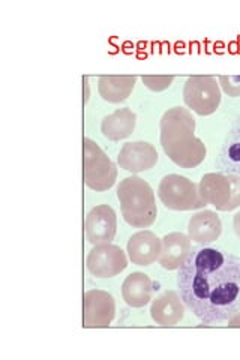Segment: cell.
<instances>
[{
    "mask_svg": "<svg viewBox=\"0 0 240 360\" xmlns=\"http://www.w3.org/2000/svg\"><path fill=\"white\" fill-rule=\"evenodd\" d=\"M161 144L165 155L182 168H194L206 158V146L196 137V119L189 110L175 107L161 119Z\"/></svg>",
    "mask_w": 240,
    "mask_h": 360,
    "instance_id": "2",
    "label": "cell"
},
{
    "mask_svg": "<svg viewBox=\"0 0 240 360\" xmlns=\"http://www.w3.org/2000/svg\"><path fill=\"white\" fill-rule=\"evenodd\" d=\"M118 231V217L110 206L101 205L87 213L86 238L89 243H110Z\"/></svg>",
    "mask_w": 240,
    "mask_h": 360,
    "instance_id": "10",
    "label": "cell"
},
{
    "mask_svg": "<svg viewBox=\"0 0 240 360\" xmlns=\"http://www.w3.org/2000/svg\"><path fill=\"white\" fill-rule=\"evenodd\" d=\"M120 168L131 173H141L153 168L158 162V152L153 144L146 141H134L123 144L118 156Z\"/></svg>",
    "mask_w": 240,
    "mask_h": 360,
    "instance_id": "11",
    "label": "cell"
},
{
    "mask_svg": "<svg viewBox=\"0 0 240 360\" xmlns=\"http://www.w3.org/2000/svg\"><path fill=\"white\" fill-rule=\"evenodd\" d=\"M182 302L184 300L176 291H165L152 303L153 321L163 328H175L185 317V307Z\"/></svg>",
    "mask_w": 240,
    "mask_h": 360,
    "instance_id": "13",
    "label": "cell"
},
{
    "mask_svg": "<svg viewBox=\"0 0 240 360\" xmlns=\"http://www.w3.org/2000/svg\"><path fill=\"white\" fill-rule=\"evenodd\" d=\"M200 194L216 210L230 212L240 206V176L233 173H209L200 180Z\"/></svg>",
    "mask_w": 240,
    "mask_h": 360,
    "instance_id": "4",
    "label": "cell"
},
{
    "mask_svg": "<svg viewBox=\"0 0 240 360\" xmlns=\"http://www.w3.org/2000/svg\"><path fill=\"white\" fill-rule=\"evenodd\" d=\"M191 239L184 233H170L163 239L161 255L158 262L165 270L180 269L191 254Z\"/></svg>",
    "mask_w": 240,
    "mask_h": 360,
    "instance_id": "14",
    "label": "cell"
},
{
    "mask_svg": "<svg viewBox=\"0 0 240 360\" xmlns=\"http://www.w3.org/2000/svg\"><path fill=\"white\" fill-rule=\"evenodd\" d=\"M116 315V303L113 296L102 290H90L83 297L84 328H108Z\"/></svg>",
    "mask_w": 240,
    "mask_h": 360,
    "instance_id": "9",
    "label": "cell"
},
{
    "mask_svg": "<svg viewBox=\"0 0 240 360\" xmlns=\"http://www.w3.org/2000/svg\"><path fill=\"white\" fill-rule=\"evenodd\" d=\"M83 177L86 186L94 191H107L118 179L116 165L90 139L83 140Z\"/></svg>",
    "mask_w": 240,
    "mask_h": 360,
    "instance_id": "6",
    "label": "cell"
},
{
    "mask_svg": "<svg viewBox=\"0 0 240 360\" xmlns=\"http://www.w3.org/2000/svg\"><path fill=\"white\" fill-rule=\"evenodd\" d=\"M177 288L204 324L227 323L240 311V258L215 246L192 248L179 269Z\"/></svg>",
    "mask_w": 240,
    "mask_h": 360,
    "instance_id": "1",
    "label": "cell"
},
{
    "mask_svg": "<svg viewBox=\"0 0 240 360\" xmlns=\"http://www.w3.org/2000/svg\"><path fill=\"white\" fill-rule=\"evenodd\" d=\"M86 266L96 278H113L128 267V258L119 246L111 243L95 245L89 252Z\"/></svg>",
    "mask_w": 240,
    "mask_h": 360,
    "instance_id": "8",
    "label": "cell"
},
{
    "mask_svg": "<svg viewBox=\"0 0 240 360\" xmlns=\"http://www.w3.org/2000/svg\"><path fill=\"white\" fill-rule=\"evenodd\" d=\"M220 84L228 96H232V98L240 96V77L239 75H228V77L221 75Z\"/></svg>",
    "mask_w": 240,
    "mask_h": 360,
    "instance_id": "20",
    "label": "cell"
},
{
    "mask_svg": "<svg viewBox=\"0 0 240 360\" xmlns=\"http://www.w3.org/2000/svg\"><path fill=\"white\" fill-rule=\"evenodd\" d=\"M175 77H161V75H147V77H143V83L149 87L155 90V92H161V90H165L167 87L171 86V83H173Z\"/></svg>",
    "mask_w": 240,
    "mask_h": 360,
    "instance_id": "21",
    "label": "cell"
},
{
    "mask_svg": "<svg viewBox=\"0 0 240 360\" xmlns=\"http://www.w3.org/2000/svg\"><path fill=\"white\" fill-rule=\"evenodd\" d=\"M184 101L187 107L197 115H212L221 104L220 82L209 75L189 77L184 89Z\"/></svg>",
    "mask_w": 240,
    "mask_h": 360,
    "instance_id": "7",
    "label": "cell"
},
{
    "mask_svg": "<svg viewBox=\"0 0 240 360\" xmlns=\"http://www.w3.org/2000/svg\"><path fill=\"white\" fill-rule=\"evenodd\" d=\"M83 82H84V89H86V96H84V104H86V103H87V98H89V96H87V95H89V89H87V78H84Z\"/></svg>",
    "mask_w": 240,
    "mask_h": 360,
    "instance_id": "24",
    "label": "cell"
},
{
    "mask_svg": "<svg viewBox=\"0 0 240 360\" xmlns=\"http://www.w3.org/2000/svg\"><path fill=\"white\" fill-rule=\"evenodd\" d=\"M118 200L125 222L135 229H147L156 221L155 193L144 179L130 176L118 186Z\"/></svg>",
    "mask_w": 240,
    "mask_h": 360,
    "instance_id": "3",
    "label": "cell"
},
{
    "mask_svg": "<svg viewBox=\"0 0 240 360\" xmlns=\"http://www.w3.org/2000/svg\"><path fill=\"white\" fill-rule=\"evenodd\" d=\"M218 167L222 173L240 176V117L236 119L230 132L227 134L218 158Z\"/></svg>",
    "mask_w": 240,
    "mask_h": 360,
    "instance_id": "19",
    "label": "cell"
},
{
    "mask_svg": "<svg viewBox=\"0 0 240 360\" xmlns=\"http://www.w3.org/2000/svg\"><path fill=\"white\" fill-rule=\"evenodd\" d=\"M135 83H137V77H130V75L101 77L98 80L99 95L102 96V99L107 101V103L119 104L131 96Z\"/></svg>",
    "mask_w": 240,
    "mask_h": 360,
    "instance_id": "18",
    "label": "cell"
},
{
    "mask_svg": "<svg viewBox=\"0 0 240 360\" xmlns=\"http://www.w3.org/2000/svg\"><path fill=\"white\" fill-rule=\"evenodd\" d=\"M233 225H234V231H236V234H237V238H240V212L236 213V215H234Z\"/></svg>",
    "mask_w": 240,
    "mask_h": 360,
    "instance_id": "23",
    "label": "cell"
},
{
    "mask_svg": "<svg viewBox=\"0 0 240 360\" xmlns=\"http://www.w3.org/2000/svg\"><path fill=\"white\" fill-rule=\"evenodd\" d=\"M227 323H228V326H230V328H240V311L236 312Z\"/></svg>",
    "mask_w": 240,
    "mask_h": 360,
    "instance_id": "22",
    "label": "cell"
},
{
    "mask_svg": "<svg viewBox=\"0 0 240 360\" xmlns=\"http://www.w3.org/2000/svg\"><path fill=\"white\" fill-rule=\"evenodd\" d=\"M153 284L146 274L134 272L123 281L122 296L131 308H143L152 300Z\"/></svg>",
    "mask_w": 240,
    "mask_h": 360,
    "instance_id": "16",
    "label": "cell"
},
{
    "mask_svg": "<svg viewBox=\"0 0 240 360\" xmlns=\"http://www.w3.org/2000/svg\"><path fill=\"white\" fill-rule=\"evenodd\" d=\"M188 233L191 240L200 245H210L221 236L222 222L215 212L203 210L189 219Z\"/></svg>",
    "mask_w": 240,
    "mask_h": 360,
    "instance_id": "15",
    "label": "cell"
},
{
    "mask_svg": "<svg viewBox=\"0 0 240 360\" xmlns=\"http://www.w3.org/2000/svg\"><path fill=\"white\" fill-rule=\"evenodd\" d=\"M137 116L131 108H120L104 117L101 125V131L104 137L111 141H119L130 137L135 129Z\"/></svg>",
    "mask_w": 240,
    "mask_h": 360,
    "instance_id": "17",
    "label": "cell"
},
{
    "mask_svg": "<svg viewBox=\"0 0 240 360\" xmlns=\"http://www.w3.org/2000/svg\"><path fill=\"white\" fill-rule=\"evenodd\" d=\"M163 240L149 230H143L131 236L128 240V254L131 262L137 266H149L161 255Z\"/></svg>",
    "mask_w": 240,
    "mask_h": 360,
    "instance_id": "12",
    "label": "cell"
},
{
    "mask_svg": "<svg viewBox=\"0 0 240 360\" xmlns=\"http://www.w3.org/2000/svg\"><path fill=\"white\" fill-rule=\"evenodd\" d=\"M158 197L170 210H197L208 206L200 194L198 186L185 176L168 174L158 188Z\"/></svg>",
    "mask_w": 240,
    "mask_h": 360,
    "instance_id": "5",
    "label": "cell"
}]
</instances>
